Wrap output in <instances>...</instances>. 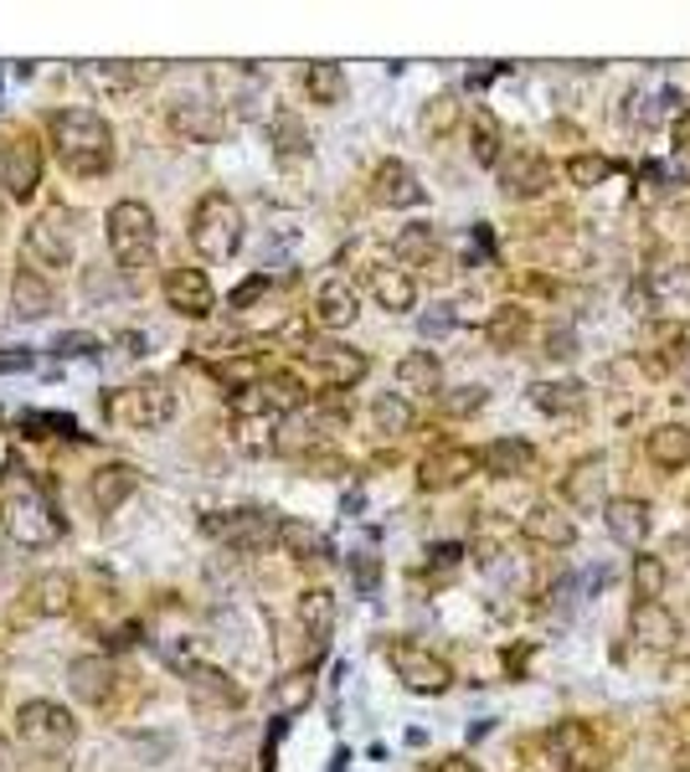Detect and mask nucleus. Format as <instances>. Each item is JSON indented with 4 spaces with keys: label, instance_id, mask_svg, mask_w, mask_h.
Listing matches in <instances>:
<instances>
[{
    "label": "nucleus",
    "instance_id": "nucleus-19",
    "mask_svg": "<svg viewBox=\"0 0 690 772\" xmlns=\"http://www.w3.org/2000/svg\"><path fill=\"white\" fill-rule=\"evenodd\" d=\"M474 464L485 474H495V479H525V474L536 469V449L521 443V438H495V443H485L474 454Z\"/></svg>",
    "mask_w": 690,
    "mask_h": 772
},
{
    "label": "nucleus",
    "instance_id": "nucleus-50",
    "mask_svg": "<svg viewBox=\"0 0 690 772\" xmlns=\"http://www.w3.org/2000/svg\"><path fill=\"white\" fill-rule=\"evenodd\" d=\"M212 376H217L222 386H237V391H248V386L258 382V361L242 351L237 361H217V366H212Z\"/></svg>",
    "mask_w": 690,
    "mask_h": 772
},
{
    "label": "nucleus",
    "instance_id": "nucleus-36",
    "mask_svg": "<svg viewBox=\"0 0 690 772\" xmlns=\"http://www.w3.org/2000/svg\"><path fill=\"white\" fill-rule=\"evenodd\" d=\"M269 139H273V155H279V160H309V129H304L299 114L279 109V114L269 118Z\"/></svg>",
    "mask_w": 690,
    "mask_h": 772
},
{
    "label": "nucleus",
    "instance_id": "nucleus-59",
    "mask_svg": "<svg viewBox=\"0 0 690 772\" xmlns=\"http://www.w3.org/2000/svg\"><path fill=\"white\" fill-rule=\"evenodd\" d=\"M680 382H686V386H690V351H686V355H680Z\"/></svg>",
    "mask_w": 690,
    "mask_h": 772
},
{
    "label": "nucleus",
    "instance_id": "nucleus-49",
    "mask_svg": "<svg viewBox=\"0 0 690 772\" xmlns=\"http://www.w3.org/2000/svg\"><path fill=\"white\" fill-rule=\"evenodd\" d=\"M608 175H613V160H603V155H573L567 160V181L573 185H603Z\"/></svg>",
    "mask_w": 690,
    "mask_h": 772
},
{
    "label": "nucleus",
    "instance_id": "nucleus-21",
    "mask_svg": "<svg viewBox=\"0 0 690 772\" xmlns=\"http://www.w3.org/2000/svg\"><path fill=\"white\" fill-rule=\"evenodd\" d=\"M521 531H525V541H536V546H573L577 541V521L567 515V504H552V500L531 504Z\"/></svg>",
    "mask_w": 690,
    "mask_h": 772
},
{
    "label": "nucleus",
    "instance_id": "nucleus-53",
    "mask_svg": "<svg viewBox=\"0 0 690 772\" xmlns=\"http://www.w3.org/2000/svg\"><path fill=\"white\" fill-rule=\"evenodd\" d=\"M52 355H99V336H88V330H68V336L52 340Z\"/></svg>",
    "mask_w": 690,
    "mask_h": 772
},
{
    "label": "nucleus",
    "instance_id": "nucleus-24",
    "mask_svg": "<svg viewBox=\"0 0 690 772\" xmlns=\"http://www.w3.org/2000/svg\"><path fill=\"white\" fill-rule=\"evenodd\" d=\"M531 407L546 412V418H582V412H588V386L577 382V376L536 382V386H531Z\"/></svg>",
    "mask_w": 690,
    "mask_h": 772
},
{
    "label": "nucleus",
    "instance_id": "nucleus-22",
    "mask_svg": "<svg viewBox=\"0 0 690 772\" xmlns=\"http://www.w3.org/2000/svg\"><path fill=\"white\" fill-rule=\"evenodd\" d=\"M26 603H32L36 618H68L72 603H78V582H72V571H42L32 588H26Z\"/></svg>",
    "mask_w": 690,
    "mask_h": 772
},
{
    "label": "nucleus",
    "instance_id": "nucleus-11",
    "mask_svg": "<svg viewBox=\"0 0 690 772\" xmlns=\"http://www.w3.org/2000/svg\"><path fill=\"white\" fill-rule=\"evenodd\" d=\"M680 114V88L670 78H644L640 88H629L623 99V118L640 124V129H655V124H670Z\"/></svg>",
    "mask_w": 690,
    "mask_h": 772
},
{
    "label": "nucleus",
    "instance_id": "nucleus-44",
    "mask_svg": "<svg viewBox=\"0 0 690 772\" xmlns=\"http://www.w3.org/2000/svg\"><path fill=\"white\" fill-rule=\"evenodd\" d=\"M464 124V103H459V93H438L428 109H422V135L428 139H449Z\"/></svg>",
    "mask_w": 690,
    "mask_h": 772
},
{
    "label": "nucleus",
    "instance_id": "nucleus-37",
    "mask_svg": "<svg viewBox=\"0 0 690 772\" xmlns=\"http://www.w3.org/2000/svg\"><path fill=\"white\" fill-rule=\"evenodd\" d=\"M346 68L340 63H309L304 68V93H309V103H325V109H336V103H346Z\"/></svg>",
    "mask_w": 690,
    "mask_h": 772
},
{
    "label": "nucleus",
    "instance_id": "nucleus-16",
    "mask_svg": "<svg viewBox=\"0 0 690 772\" xmlns=\"http://www.w3.org/2000/svg\"><path fill=\"white\" fill-rule=\"evenodd\" d=\"M304 366L320 371L330 386H355L366 376V355L351 351V345H336V340H315V345H304Z\"/></svg>",
    "mask_w": 690,
    "mask_h": 772
},
{
    "label": "nucleus",
    "instance_id": "nucleus-14",
    "mask_svg": "<svg viewBox=\"0 0 690 772\" xmlns=\"http://www.w3.org/2000/svg\"><path fill=\"white\" fill-rule=\"evenodd\" d=\"M166 304L185 319H206L217 309V294H212V279L202 269H170L166 273Z\"/></svg>",
    "mask_w": 690,
    "mask_h": 772
},
{
    "label": "nucleus",
    "instance_id": "nucleus-9",
    "mask_svg": "<svg viewBox=\"0 0 690 772\" xmlns=\"http://www.w3.org/2000/svg\"><path fill=\"white\" fill-rule=\"evenodd\" d=\"M202 531L233 552H263L279 536V521H273V510H222V515H206Z\"/></svg>",
    "mask_w": 690,
    "mask_h": 772
},
{
    "label": "nucleus",
    "instance_id": "nucleus-55",
    "mask_svg": "<svg viewBox=\"0 0 690 772\" xmlns=\"http://www.w3.org/2000/svg\"><path fill=\"white\" fill-rule=\"evenodd\" d=\"M263 294H269V279L258 273V279H248V284H237V288H233V299H227V304H233V309H248V304H258Z\"/></svg>",
    "mask_w": 690,
    "mask_h": 772
},
{
    "label": "nucleus",
    "instance_id": "nucleus-31",
    "mask_svg": "<svg viewBox=\"0 0 690 772\" xmlns=\"http://www.w3.org/2000/svg\"><path fill=\"white\" fill-rule=\"evenodd\" d=\"M397 386L412 397H438L443 391V361L433 351H407L397 361Z\"/></svg>",
    "mask_w": 690,
    "mask_h": 772
},
{
    "label": "nucleus",
    "instance_id": "nucleus-35",
    "mask_svg": "<svg viewBox=\"0 0 690 772\" xmlns=\"http://www.w3.org/2000/svg\"><path fill=\"white\" fill-rule=\"evenodd\" d=\"M644 288H649V304L665 309V315L690 309V269H655L644 279Z\"/></svg>",
    "mask_w": 690,
    "mask_h": 772
},
{
    "label": "nucleus",
    "instance_id": "nucleus-43",
    "mask_svg": "<svg viewBox=\"0 0 690 772\" xmlns=\"http://www.w3.org/2000/svg\"><path fill=\"white\" fill-rule=\"evenodd\" d=\"M371 422H376V433H387V438L412 433V402L397 397V391H382V397L371 402Z\"/></svg>",
    "mask_w": 690,
    "mask_h": 772
},
{
    "label": "nucleus",
    "instance_id": "nucleus-33",
    "mask_svg": "<svg viewBox=\"0 0 690 772\" xmlns=\"http://www.w3.org/2000/svg\"><path fill=\"white\" fill-rule=\"evenodd\" d=\"M273 541H279L289 556H299V561H325V556H330V536L309 521H279V536Z\"/></svg>",
    "mask_w": 690,
    "mask_h": 772
},
{
    "label": "nucleus",
    "instance_id": "nucleus-45",
    "mask_svg": "<svg viewBox=\"0 0 690 772\" xmlns=\"http://www.w3.org/2000/svg\"><path fill=\"white\" fill-rule=\"evenodd\" d=\"M470 145H474V160H479L485 170H495L500 160H506V139H500V124H495V118H474Z\"/></svg>",
    "mask_w": 690,
    "mask_h": 772
},
{
    "label": "nucleus",
    "instance_id": "nucleus-46",
    "mask_svg": "<svg viewBox=\"0 0 690 772\" xmlns=\"http://www.w3.org/2000/svg\"><path fill=\"white\" fill-rule=\"evenodd\" d=\"M485 336H489V345H516V340L525 336V309H495L489 315V325H485Z\"/></svg>",
    "mask_w": 690,
    "mask_h": 772
},
{
    "label": "nucleus",
    "instance_id": "nucleus-17",
    "mask_svg": "<svg viewBox=\"0 0 690 772\" xmlns=\"http://www.w3.org/2000/svg\"><path fill=\"white\" fill-rule=\"evenodd\" d=\"M546 757L567 772H592L598 741H592V731L582 722H556L552 731H546Z\"/></svg>",
    "mask_w": 690,
    "mask_h": 772
},
{
    "label": "nucleus",
    "instance_id": "nucleus-39",
    "mask_svg": "<svg viewBox=\"0 0 690 772\" xmlns=\"http://www.w3.org/2000/svg\"><path fill=\"white\" fill-rule=\"evenodd\" d=\"M665 588H670V561L655 552L634 556V598H640V603H659Z\"/></svg>",
    "mask_w": 690,
    "mask_h": 772
},
{
    "label": "nucleus",
    "instance_id": "nucleus-23",
    "mask_svg": "<svg viewBox=\"0 0 690 772\" xmlns=\"http://www.w3.org/2000/svg\"><path fill=\"white\" fill-rule=\"evenodd\" d=\"M139 489V469L135 464H103V469L88 474V500H93V510H118V504L129 500Z\"/></svg>",
    "mask_w": 690,
    "mask_h": 772
},
{
    "label": "nucleus",
    "instance_id": "nucleus-56",
    "mask_svg": "<svg viewBox=\"0 0 690 772\" xmlns=\"http://www.w3.org/2000/svg\"><path fill=\"white\" fill-rule=\"evenodd\" d=\"M675 150H690V109L675 114Z\"/></svg>",
    "mask_w": 690,
    "mask_h": 772
},
{
    "label": "nucleus",
    "instance_id": "nucleus-41",
    "mask_svg": "<svg viewBox=\"0 0 690 772\" xmlns=\"http://www.w3.org/2000/svg\"><path fill=\"white\" fill-rule=\"evenodd\" d=\"M309 701H315V674L309 670H289L284 680H273V711L279 716H299Z\"/></svg>",
    "mask_w": 690,
    "mask_h": 772
},
{
    "label": "nucleus",
    "instance_id": "nucleus-2",
    "mask_svg": "<svg viewBox=\"0 0 690 772\" xmlns=\"http://www.w3.org/2000/svg\"><path fill=\"white\" fill-rule=\"evenodd\" d=\"M242 232H248L242 206H237L227 191H206L202 202L191 206V248L202 252L206 263H227V258H237Z\"/></svg>",
    "mask_w": 690,
    "mask_h": 772
},
{
    "label": "nucleus",
    "instance_id": "nucleus-28",
    "mask_svg": "<svg viewBox=\"0 0 690 772\" xmlns=\"http://www.w3.org/2000/svg\"><path fill=\"white\" fill-rule=\"evenodd\" d=\"M470 469H474L470 449H433V454L418 464V485L422 489H454L470 479Z\"/></svg>",
    "mask_w": 690,
    "mask_h": 772
},
{
    "label": "nucleus",
    "instance_id": "nucleus-1",
    "mask_svg": "<svg viewBox=\"0 0 690 772\" xmlns=\"http://www.w3.org/2000/svg\"><path fill=\"white\" fill-rule=\"evenodd\" d=\"M52 145L72 175H103L114 160V129L93 109H57L52 114Z\"/></svg>",
    "mask_w": 690,
    "mask_h": 772
},
{
    "label": "nucleus",
    "instance_id": "nucleus-20",
    "mask_svg": "<svg viewBox=\"0 0 690 772\" xmlns=\"http://www.w3.org/2000/svg\"><path fill=\"white\" fill-rule=\"evenodd\" d=\"M629 634L640 638L644 649H675L680 644V618L665 603H634L629 608Z\"/></svg>",
    "mask_w": 690,
    "mask_h": 772
},
{
    "label": "nucleus",
    "instance_id": "nucleus-8",
    "mask_svg": "<svg viewBox=\"0 0 690 772\" xmlns=\"http://www.w3.org/2000/svg\"><path fill=\"white\" fill-rule=\"evenodd\" d=\"M16 731L21 741L32 747V752H68L72 741H78V722H72L68 705L57 701H26L16 711Z\"/></svg>",
    "mask_w": 690,
    "mask_h": 772
},
{
    "label": "nucleus",
    "instance_id": "nucleus-10",
    "mask_svg": "<svg viewBox=\"0 0 690 772\" xmlns=\"http://www.w3.org/2000/svg\"><path fill=\"white\" fill-rule=\"evenodd\" d=\"M495 175H500V196H510V202H536L552 191V166L541 150H510L495 166Z\"/></svg>",
    "mask_w": 690,
    "mask_h": 772
},
{
    "label": "nucleus",
    "instance_id": "nucleus-60",
    "mask_svg": "<svg viewBox=\"0 0 690 772\" xmlns=\"http://www.w3.org/2000/svg\"><path fill=\"white\" fill-rule=\"evenodd\" d=\"M0 458H5V454H0Z\"/></svg>",
    "mask_w": 690,
    "mask_h": 772
},
{
    "label": "nucleus",
    "instance_id": "nucleus-48",
    "mask_svg": "<svg viewBox=\"0 0 690 772\" xmlns=\"http://www.w3.org/2000/svg\"><path fill=\"white\" fill-rule=\"evenodd\" d=\"M392 252H397V258H407V263L428 258V252H433V227H428V222H412V227H403V232H397V242H392Z\"/></svg>",
    "mask_w": 690,
    "mask_h": 772
},
{
    "label": "nucleus",
    "instance_id": "nucleus-57",
    "mask_svg": "<svg viewBox=\"0 0 690 772\" xmlns=\"http://www.w3.org/2000/svg\"><path fill=\"white\" fill-rule=\"evenodd\" d=\"M32 366V355L26 351H11V355H0V371H26Z\"/></svg>",
    "mask_w": 690,
    "mask_h": 772
},
{
    "label": "nucleus",
    "instance_id": "nucleus-27",
    "mask_svg": "<svg viewBox=\"0 0 690 772\" xmlns=\"http://www.w3.org/2000/svg\"><path fill=\"white\" fill-rule=\"evenodd\" d=\"M68 685H72V695H78L83 705L109 701V695H114V665H109L103 655L72 659V665H68Z\"/></svg>",
    "mask_w": 690,
    "mask_h": 772
},
{
    "label": "nucleus",
    "instance_id": "nucleus-6",
    "mask_svg": "<svg viewBox=\"0 0 690 772\" xmlns=\"http://www.w3.org/2000/svg\"><path fill=\"white\" fill-rule=\"evenodd\" d=\"M109 418L124 422V428H139V433H155L176 418V391L166 382H135L109 397Z\"/></svg>",
    "mask_w": 690,
    "mask_h": 772
},
{
    "label": "nucleus",
    "instance_id": "nucleus-12",
    "mask_svg": "<svg viewBox=\"0 0 690 772\" xmlns=\"http://www.w3.org/2000/svg\"><path fill=\"white\" fill-rule=\"evenodd\" d=\"M36 181H42V145L26 135L0 145V185H5V196L11 202H32Z\"/></svg>",
    "mask_w": 690,
    "mask_h": 772
},
{
    "label": "nucleus",
    "instance_id": "nucleus-38",
    "mask_svg": "<svg viewBox=\"0 0 690 772\" xmlns=\"http://www.w3.org/2000/svg\"><path fill=\"white\" fill-rule=\"evenodd\" d=\"M145 78H155V68H135V63H88V83L99 93H135Z\"/></svg>",
    "mask_w": 690,
    "mask_h": 772
},
{
    "label": "nucleus",
    "instance_id": "nucleus-32",
    "mask_svg": "<svg viewBox=\"0 0 690 772\" xmlns=\"http://www.w3.org/2000/svg\"><path fill=\"white\" fill-rule=\"evenodd\" d=\"M608 464L603 458H582V464H573V474L562 479V495L577 504V510H592V504H608Z\"/></svg>",
    "mask_w": 690,
    "mask_h": 772
},
{
    "label": "nucleus",
    "instance_id": "nucleus-51",
    "mask_svg": "<svg viewBox=\"0 0 690 772\" xmlns=\"http://www.w3.org/2000/svg\"><path fill=\"white\" fill-rule=\"evenodd\" d=\"M454 325H459L454 304H428V309L418 315V336H422V340H443L449 330H454Z\"/></svg>",
    "mask_w": 690,
    "mask_h": 772
},
{
    "label": "nucleus",
    "instance_id": "nucleus-15",
    "mask_svg": "<svg viewBox=\"0 0 690 772\" xmlns=\"http://www.w3.org/2000/svg\"><path fill=\"white\" fill-rule=\"evenodd\" d=\"M166 124H170V129H176L181 139H191V145H217L222 129H227L222 109H217V103H206V99H181V103H170Z\"/></svg>",
    "mask_w": 690,
    "mask_h": 772
},
{
    "label": "nucleus",
    "instance_id": "nucleus-52",
    "mask_svg": "<svg viewBox=\"0 0 690 772\" xmlns=\"http://www.w3.org/2000/svg\"><path fill=\"white\" fill-rule=\"evenodd\" d=\"M577 603H582V577H573V571H567V577H556V588H552V608H556V613H567V618H573V613H577Z\"/></svg>",
    "mask_w": 690,
    "mask_h": 772
},
{
    "label": "nucleus",
    "instance_id": "nucleus-42",
    "mask_svg": "<svg viewBox=\"0 0 690 772\" xmlns=\"http://www.w3.org/2000/svg\"><path fill=\"white\" fill-rule=\"evenodd\" d=\"M233 443L242 449V454H253V458L273 454V449H279V418H237Z\"/></svg>",
    "mask_w": 690,
    "mask_h": 772
},
{
    "label": "nucleus",
    "instance_id": "nucleus-29",
    "mask_svg": "<svg viewBox=\"0 0 690 772\" xmlns=\"http://www.w3.org/2000/svg\"><path fill=\"white\" fill-rule=\"evenodd\" d=\"M366 284H371V299L382 304L387 315H407V309H418V284H412V273H407V269H371Z\"/></svg>",
    "mask_w": 690,
    "mask_h": 772
},
{
    "label": "nucleus",
    "instance_id": "nucleus-4",
    "mask_svg": "<svg viewBox=\"0 0 690 772\" xmlns=\"http://www.w3.org/2000/svg\"><path fill=\"white\" fill-rule=\"evenodd\" d=\"M0 525H5V536L16 541V546H52V541L63 536V521H57V510L42 489H11L5 504H0Z\"/></svg>",
    "mask_w": 690,
    "mask_h": 772
},
{
    "label": "nucleus",
    "instance_id": "nucleus-34",
    "mask_svg": "<svg viewBox=\"0 0 690 772\" xmlns=\"http://www.w3.org/2000/svg\"><path fill=\"white\" fill-rule=\"evenodd\" d=\"M299 628L315 638V649H325V638L336 628V598L325 588H304L299 592Z\"/></svg>",
    "mask_w": 690,
    "mask_h": 772
},
{
    "label": "nucleus",
    "instance_id": "nucleus-3",
    "mask_svg": "<svg viewBox=\"0 0 690 772\" xmlns=\"http://www.w3.org/2000/svg\"><path fill=\"white\" fill-rule=\"evenodd\" d=\"M109 252H114L118 269H150L155 263V242H160V227H155V212L145 202H135V196H124V202L109 206Z\"/></svg>",
    "mask_w": 690,
    "mask_h": 772
},
{
    "label": "nucleus",
    "instance_id": "nucleus-13",
    "mask_svg": "<svg viewBox=\"0 0 690 772\" xmlns=\"http://www.w3.org/2000/svg\"><path fill=\"white\" fill-rule=\"evenodd\" d=\"M371 196H376V206H387V212H412V206H422L418 170L407 166V160H382V166L371 170Z\"/></svg>",
    "mask_w": 690,
    "mask_h": 772
},
{
    "label": "nucleus",
    "instance_id": "nucleus-25",
    "mask_svg": "<svg viewBox=\"0 0 690 772\" xmlns=\"http://www.w3.org/2000/svg\"><path fill=\"white\" fill-rule=\"evenodd\" d=\"M52 309H57V288L42 279V269H16V279H11V315L47 319Z\"/></svg>",
    "mask_w": 690,
    "mask_h": 772
},
{
    "label": "nucleus",
    "instance_id": "nucleus-30",
    "mask_svg": "<svg viewBox=\"0 0 690 772\" xmlns=\"http://www.w3.org/2000/svg\"><path fill=\"white\" fill-rule=\"evenodd\" d=\"M644 454H649V464L665 469V474L690 469V428L686 422H665V428H655L649 443H644Z\"/></svg>",
    "mask_w": 690,
    "mask_h": 772
},
{
    "label": "nucleus",
    "instance_id": "nucleus-58",
    "mask_svg": "<svg viewBox=\"0 0 690 772\" xmlns=\"http://www.w3.org/2000/svg\"><path fill=\"white\" fill-rule=\"evenodd\" d=\"M355 582L371 588V582H376V561H355Z\"/></svg>",
    "mask_w": 690,
    "mask_h": 772
},
{
    "label": "nucleus",
    "instance_id": "nucleus-7",
    "mask_svg": "<svg viewBox=\"0 0 690 772\" xmlns=\"http://www.w3.org/2000/svg\"><path fill=\"white\" fill-rule=\"evenodd\" d=\"M387 665H392V674H397V680L412 690V695H443V690L454 685L449 659H438L428 644H412V638H397V644H387Z\"/></svg>",
    "mask_w": 690,
    "mask_h": 772
},
{
    "label": "nucleus",
    "instance_id": "nucleus-5",
    "mask_svg": "<svg viewBox=\"0 0 690 772\" xmlns=\"http://www.w3.org/2000/svg\"><path fill=\"white\" fill-rule=\"evenodd\" d=\"M21 252H26V269H68L72 252H78V217L68 206H47L42 217L26 227L21 237Z\"/></svg>",
    "mask_w": 690,
    "mask_h": 772
},
{
    "label": "nucleus",
    "instance_id": "nucleus-40",
    "mask_svg": "<svg viewBox=\"0 0 690 772\" xmlns=\"http://www.w3.org/2000/svg\"><path fill=\"white\" fill-rule=\"evenodd\" d=\"M185 685H191V695H196L202 705H237L242 701V690L233 685V674L206 670V665H196V670L185 674Z\"/></svg>",
    "mask_w": 690,
    "mask_h": 772
},
{
    "label": "nucleus",
    "instance_id": "nucleus-18",
    "mask_svg": "<svg viewBox=\"0 0 690 772\" xmlns=\"http://www.w3.org/2000/svg\"><path fill=\"white\" fill-rule=\"evenodd\" d=\"M603 525H608V536L619 541V546L640 552L644 541H649V504L634 500V495H619V500L603 504Z\"/></svg>",
    "mask_w": 690,
    "mask_h": 772
},
{
    "label": "nucleus",
    "instance_id": "nucleus-26",
    "mask_svg": "<svg viewBox=\"0 0 690 772\" xmlns=\"http://www.w3.org/2000/svg\"><path fill=\"white\" fill-rule=\"evenodd\" d=\"M355 315H361V299H355V288L346 279H325L315 288V319H320L325 330H351Z\"/></svg>",
    "mask_w": 690,
    "mask_h": 772
},
{
    "label": "nucleus",
    "instance_id": "nucleus-54",
    "mask_svg": "<svg viewBox=\"0 0 690 772\" xmlns=\"http://www.w3.org/2000/svg\"><path fill=\"white\" fill-rule=\"evenodd\" d=\"M577 351H582V340H577L573 325H556V330H546V355H556V361H573Z\"/></svg>",
    "mask_w": 690,
    "mask_h": 772
},
{
    "label": "nucleus",
    "instance_id": "nucleus-47",
    "mask_svg": "<svg viewBox=\"0 0 690 772\" xmlns=\"http://www.w3.org/2000/svg\"><path fill=\"white\" fill-rule=\"evenodd\" d=\"M438 402H443L449 418H474V412L489 402V391L485 386H454V391H438Z\"/></svg>",
    "mask_w": 690,
    "mask_h": 772
}]
</instances>
